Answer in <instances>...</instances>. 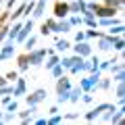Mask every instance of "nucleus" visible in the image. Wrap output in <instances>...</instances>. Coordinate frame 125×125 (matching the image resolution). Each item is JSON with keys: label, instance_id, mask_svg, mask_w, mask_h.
Listing matches in <instances>:
<instances>
[{"label": "nucleus", "instance_id": "nucleus-2", "mask_svg": "<svg viewBox=\"0 0 125 125\" xmlns=\"http://www.w3.org/2000/svg\"><path fill=\"white\" fill-rule=\"evenodd\" d=\"M56 10H58V15H62L65 10H67V6H61V4H58V6H56Z\"/></svg>", "mask_w": 125, "mask_h": 125}, {"label": "nucleus", "instance_id": "nucleus-1", "mask_svg": "<svg viewBox=\"0 0 125 125\" xmlns=\"http://www.w3.org/2000/svg\"><path fill=\"white\" fill-rule=\"evenodd\" d=\"M96 13H100V15H113V10H108V9H98Z\"/></svg>", "mask_w": 125, "mask_h": 125}]
</instances>
